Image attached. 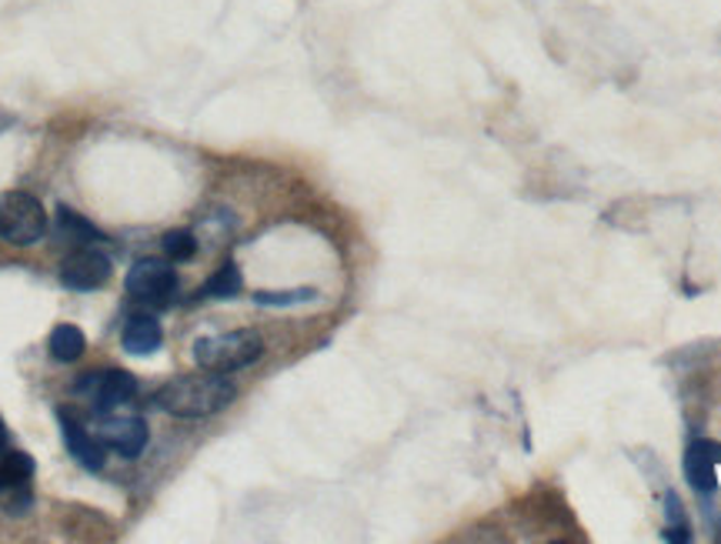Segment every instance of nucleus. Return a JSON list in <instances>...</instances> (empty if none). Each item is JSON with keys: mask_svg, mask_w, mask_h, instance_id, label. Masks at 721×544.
Segmentation results:
<instances>
[{"mask_svg": "<svg viewBox=\"0 0 721 544\" xmlns=\"http://www.w3.org/2000/svg\"><path fill=\"white\" fill-rule=\"evenodd\" d=\"M94 438L104 444V447H114L117 455L124 458H138L141 451L148 447V425L144 418H104L94 431Z\"/></svg>", "mask_w": 721, "mask_h": 544, "instance_id": "6e6552de", "label": "nucleus"}, {"mask_svg": "<svg viewBox=\"0 0 721 544\" xmlns=\"http://www.w3.org/2000/svg\"><path fill=\"white\" fill-rule=\"evenodd\" d=\"M138 391V381H134L127 371L121 368H104V371H90L77 381V394L94 407V412L107 415L114 407H121L124 401L134 397Z\"/></svg>", "mask_w": 721, "mask_h": 544, "instance_id": "20e7f679", "label": "nucleus"}, {"mask_svg": "<svg viewBox=\"0 0 721 544\" xmlns=\"http://www.w3.org/2000/svg\"><path fill=\"white\" fill-rule=\"evenodd\" d=\"M238 388L231 378L220 371H201V375H185L174 378L157 391V407L174 418H211L224 412L235 401Z\"/></svg>", "mask_w": 721, "mask_h": 544, "instance_id": "f257e3e1", "label": "nucleus"}, {"mask_svg": "<svg viewBox=\"0 0 721 544\" xmlns=\"http://www.w3.org/2000/svg\"><path fill=\"white\" fill-rule=\"evenodd\" d=\"M48 235V211L27 191L0 194V241L30 248Z\"/></svg>", "mask_w": 721, "mask_h": 544, "instance_id": "7ed1b4c3", "label": "nucleus"}, {"mask_svg": "<svg viewBox=\"0 0 721 544\" xmlns=\"http://www.w3.org/2000/svg\"><path fill=\"white\" fill-rule=\"evenodd\" d=\"M177 291V275L167 261L144 257L127 270V294L141 304H167Z\"/></svg>", "mask_w": 721, "mask_h": 544, "instance_id": "39448f33", "label": "nucleus"}, {"mask_svg": "<svg viewBox=\"0 0 721 544\" xmlns=\"http://www.w3.org/2000/svg\"><path fill=\"white\" fill-rule=\"evenodd\" d=\"M8 444H11V434H8V425H4V418H0V455L8 451Z\"/></svg>", "mask_w": 721, "mask_h": 544, "instance_id": "f3484780", "label": "nucleus"}, {"mask_svg": "<svg viewBox=\"0 0 721 544\" xmlns=\"http://www.w3.org/2000/svg\"><path fill=\"white\" fill-rule=\"evenodd\" d=\"M164 341V331L157 325V317L151 314H134L130 321L124 325V334H121V344L127 354H154Z\"/></svg>", "mask_w": 721, "mask_h": 544, "instance_id": "9b49d317", "label": "nucleus"}, {"mask_svg": "<svg viewBox=\"0 0 721 544\" xmlns=\"http://www.w3.org/2000/svg\"><path fill=\"white\" fill-rule=\"evenodd\" d=\"M264 354V338L251 328L201 338L194 344V360L204 371H241Z\"/></svg>", "mask_w": 721, "mask_h": 544, "instance_id": "f03ea898", "label": "nucleus"}, {"mask_svg": "<svg viewBox=\"0 0 721 544\" xmlns=\"http://www.w3.org/2000/svg\"><path fill=\"white\" fill-rule=\"evenodd\" d=\"M314 291L311 288H301V291H288V294H257L254 301L257 304H298V301H311Z\"/></svg>", "mask_w": 721, "mask_h": 544, "instance_id": "dca6fc26", "label": "nucleus"}, {"mask_svg": "<svg viewBox=\"0 0 721 544\" xmlns=\"http://www.w3.org/2000/svg\"><path fill=\"white\" fill-rule=\"evenodd\" d=\"M61 431H64V441H67V451L71 455L87 468V471H101L104 468V444L94 438V434H87L77 421H71L67 415H61Z\"/></svg>", "mask_w": 721, "mask_h": 544, "instance_id": "9d476101", "label": "nucleus"}, {"mask_svg": "<svg viewBox=\"0 0 721 544\" xmlns=\"http://www.w3.org/2000/svg\"><path fill=\"white\" fill-rule=\"evenodd\" d=\"M721 475V444L714 441H695L685 451V478L698 494H711L718 488Z\"/></svg>", "mask_w": 721, "mask_h": 544, "instance_id": "1a4fd4ad", "label": "nucleus"}, {"mask_svg": "<svg viewBox=\"0 0 721 544\" xmlns=\"http://www.w3.org/2000/svg\"><path fill=\"white\" fill-rule=\"evenodd\" d=\"M54 235L61 244L67 248H90L101 235L90 220H84L80 214H74L71 207H58V224H54Z\"/></svg>", "mask_w": 721, "mask_h": 544, "instance_id": "f8f14e48", "label": "nucleus"}, {"mask_svg": "<svg viewBox=\"0 0 721 544\" xmlns=\"http://www.w3.org/2000/svg\"><path fill=\"white\" fill-rule=\"evenodd\" d=\"M204 294H207V298H220V301L241 294V270H238V264H235V261H224L217 275L204 284Z\"/></svg>", "mask_w": 721, "mask_h": 544, "instance_id": "4468645a", "label": "nucleus"}, {"mask_svg": "<svg viewBox=\"0 0 721 544\" xmlns=\"http://www.w3.org/2000/svg\"><path fill=\"white\" fill-rule=\"evenodd\" d=\"M84 347H87V338H84V331L80 328H74V325H58L54 331H51V354L58 357V360H77L80 354H84Z\"/></svg>", "mask_w": 721, "mask_h": 544, "instance_id": "ddd939ff", "label": "nucleus"}, {"mask_svg": "<svg viewBox=\"0 0 721 544\" xmlns=\"http://www.w3.org/2000/svg\"><path fill=\"white\" fill-rule=\"evenodd\" d=\"M161 244H164V254L170 261H191L198 254V241H194L191 231H167Z\"/></svg>", "mask_w": 721, "mask_h": 544, "instance_id": "2eb2a0df", "label": "nucleus"}, {"mask_svg": "<svg viewBox=\"0 0 721 544\" xmlns=\"http://www.w3.org/2000/svg\"><path fill=\"white\" fill-rule=\"evenodd\" d=\"M30 478H34V461L24 451H4V455H0V502H4L11 515L27 511Z\"/></svg>", "mask_w": 721, "mask_h": 544, "instance_id": "0eeeda50", "label": "nucleus"}, {"mask_svg": "<svg viewBox=\"0 0 721 544\" xmlns=\"http://www.w3.org/2000/svg\"><path fill=\"white\" fill-rule=\"evenodd\" d=\"M111 257L90 248H77L64 264H61V284L67 291H98L101 284L111 281Z\"/></svg>", "mask_w": 721, "mask_h": 544, "instance_id": "423d86ee", "label": "nucleus"}]
</instances>
